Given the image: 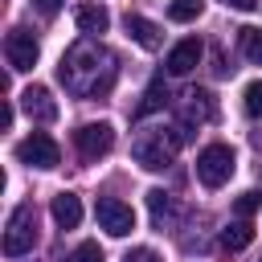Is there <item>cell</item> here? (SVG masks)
Returning a JSON list of instances; mask_svg holds the SVG:
<instances>
[{"mask_svg":"<svg viewBox=\"0 0 262 262\" xmlns=\"http://www.w3.org/2000/svg\"><path fill=\"white\" fill-rule=\"evenodd\" d=\"M20 106H25V115L37 119V123H53V119H57V102H53V94H49L45 86L20 90Z\"/></svg>","mask_w":262,"mask_h":262,"instance_id":"obj_11","label":"cell"},{"mask_svg":"<svg viewBox=\"0 0 262 262\" xmlns=\"http://www.w3.org/2000/svg\"><path fill=\"white\" fill-rule=\"evenodd\" d=\"M164 106H168V86H164V78H151V86L143 90V102L135 106V119H147V115H156Z\"/></svg>","mask_w":262,"mask_h":262,"instance_id":"obj_15","label":"cell"},{"mask_svg":"<svg viewBox=\"0 0 262 262\" xmlns=\"http://www.w3.org/2000/svg\"><path fill=\"white\" fill-rule=\"evenodd\" d=\"M233 176V151L225 143H209L201 156H196V180L205 188H221L225 180Z\"/></svg>","mask_w":262,"mask_h":262,"instance_id":"obj_4","label":"cell"},{"mask_svg":"<svg viewBox=\"0 0 262 262\" xmlns=\"http://www.w3.org/2000/svg\"><path fill=\"white\" fill-rule=\"evenodd\" d=\"M16 160L20 164H29V168H57L61 164V147L53 143V135H45V131H33V135H25L20 143H16Z\"/></svg>","mask_w":262,"mask_h":262,"instance_id":"obj_5","label":"cell"},{"mask_svg":"<svg viewBox=\"0 0 262 262\" xmlns=\"http://www.w3.org/2000/svg\"><path fill=\"white\" fill-rule=\"evenodd\" d=\"M37 246V213L33 205H16L8 213V229H4V254L8 258H20Z\"/></svg>","mask_w":262,"mask_h":262,"instance_id":"obj_3","label":"cell"},{"mask_svg":"<svg viewBox=\"0 0 262 262\" xmlns=\"http://www.w3.org/2000/svg\"><path fill=\"white\" fill-rule=\"evenodd\" d=\"M258 205H262V192H254V188H250V192H242V196L233 201V213H237V217L246 221L250 213H258Z\"/></svg>","mask_w":262,"mask_h":262,"instance_id":"obj_20","label":"cell"},{"mask_svg":"<svg viewBox=\"0 0 262 262\" xmlns=\"http://www.w3.org/2000/svg\"><path fill=\"white\" fill-rule=\"evenodd\" d=\"M250 242H254V225L250 221H233V225L221 229V246L225 250H246Z\"/></svg>","mask_w":262,"mask_h":262,"instance_id":"obj_17","label":"cell"},{"mask_svg":"<svg viewBox=\"0 0 262 262\" xmlns=\"http://www.w3.org/2000/svg\"><path fill=\"white\" fill-rule=\"evenodd\" d=\"M33 4H37V8L45 12V16H53V12H57V8L66 4V0H33Z\"/></svg>","mask_w":262,"mask_h":262,"instance_id":"obj_25","label":"cell"},{"mask_svg":"<svg viewBox=\"0 0 262 262\" xmlns=\"http://www.w3.org/2000/svg\"><path fill=\"white\" fill-rule=\"evenodd\" d=\"M94 217H98V229H106L111 237H127L135 229V209L119 196H102L94 205Z\"/></svg>","mask_w":262,"mask_h":262,"instance_id":"obj_6","label":"cell"},{"mask_svg":"<svg viewBox=\"0 0 262 262\" xmlns=\"http://www.w3.org/2000/svg\"><path fill=\"white\" fill-rule=\"evenodd\" d=\"M74 147H78L82 160H98L115 147V127L111 123H82L74 131Z\"/></svg>","mask_w":262,"mask_h":262,"instance_id":"obj_7","label":"cell"},{"mask_svg":"<svg viewBox=\"0 0 262 262\" xmlns=\"http://www.w3.org/2000/svg\"><path fill=\"white\" fill-rule=\"evenodd\" d=\"M217 115V106H213V94L209 90H192V94H184V102H180V127L188 131V123H209Z\"/></svg>","mask_w":262,"mask_h":262,"instance_id":"obj_12","label":"cell"},{"mask_svg":"<svg viewBox=\"0 0 262 262\" xmlns=\"http://www.w3.org/2000/svg\"><path fill=\"white\" fill-rule=\"evenodd\" d=\"M74 25H78V33H82V37H98V33H106V29H111V12H106L98 0H86V4H78V8H74Z\"/></svg>","mask_w":262,"mask_h":262,"instance_id":"obj_10","label":"cell"},{"mask_svg":"<svg viewBox=\"0 0 262 262\" xmlns=\"http://www.w3.org/2000/svg\"><path fill=\"white\" fill-rule=\"evenodd\" d=\"M147 209H151L156 229H168V225H172V196H168L164 188H151V192H147Z\"/></svg>","mask_w":262,"mask_h":262,"instance_id":"obj_16","label":"cell"},{"mask_svg":"<svg viewBox=\"0 0 262 262\" xmlns=\"http://www.w3.org/2000/svg\"><path fill=\"white\" fill-rule=\"evenodd\" d=\"M258 262H262V254H258Z\"/></svg>","mask_w":262,"mask_h":262,"instance_id":"obj_26","label":"cell"},{"mask_svg":"<svg viewBox=\"0 0 262 262\" xmlns=\"http://www.w3.org/2000/svg\"><path fill=\"white\" fill-rule=\"evenodd\" d=\"M184 139H188V131H184L180 123H176V127H139V135L131 139V156H135L139 168L164 172Z\"/></svg>","mask_w":262,"mask_h":262,"instance_id":"obj_2","label":"cell"},{"mask_svg":"<svg viewBox=\"0 0 262 262\" xmlns=\"http://www.w3.org/2000/svg\"><path fill=\"white\" fill-rule=\"evenodd\" d=\"M242 98H246V115H254V119H262V78H258V82H250Z\"/></svg>","mask_w":262,"mask_h":262,"instance_id":"obj_21","label":"cell"},{"mask_svg":"<svg viewBox=\"0 0 262 262\" xmlns=\"http://www.w3.org/2000/svg\"><path fill=\"white\" fill-rule=\"evenodd\" d=\"M123 262H160V254L147 250V246H135L131 254H123Z\"/></svg>","mask_w":262,"mask_h":262,"instance_id":"obj_23","label":"cell"},{"mask_svg":"<svg viewBox=\"0 0 262 262\" xmlns=\"http://www.w3.org/2000/svg\"><path fill=\"white\" fill-rule=\"evenodd\" d=\"M119 78V61L115 53L98 41V37H78L57 66V82L74 94V98H102Z\"/></svg>","mask_w":262,"mask_h":262,"instance_id":"obj_1","label":"cell"},{"mask_svg":"<svg viewBox=\"0 0 262 262\" xmlns=\"http://www.w3.org/2000/svg\"><path fill=\"white\" fill-rule=\"evenodd\" d=\"M201 53H205V45H201V37H184V41H176L172 49H168V74L172 78H184V74H192L196 70V61H201Z\"/></svg>","mask_w":262,"mask_h":262,"instance_id":"obj_9","label":"cell"},{"mask_svg":"<svg viewBox=\"0 0 262 262\" xmlns=\"http://www.w3.org/2000/svg\"><path fill=\"white\" fill-rule=\"evenodd\" d=\"M49 213H53V221H57L61 229H78V221H82V201H78L74 192H57L53 205H49Z\"/></svg>","mask_w":262,"mask_h":262,"instance_id":"obj_14","label":"cell"},{"mask_svg":"<svg viewBox=\"0 0 262 262\" xmlns=\"http://www.w3.org/2000/svg\"><path fill=\"white\" fill-rule=\"evenodd\" d=\"M66 262H102V250H98V242H82V246H74V254Z\"/></svg>","mask_w":262,"mask_h":262,"instance_id":"obj_22","label":"cell"},{"mask_svg":"<svg viewBox=\"0 0 262 262\" xmlns=\"http://www.w3.org/2000/svg\"><path fill=\"white\" fill-rule=\"evenodd\" d=\"M201 8H205V0H172V4H168V20L188 25V20L201 16Z\"/></svg>","mask_w":262,"mask_h":262,"instance_id":"obj_18","label":"cell"},{"mask_svg":"<svg viewBox=\"0 0 262 262\" xmlns=\"http://www.w3.org/2000/svg\"><path fill=\"white\" fill-rule=\"evenodd\" d=\"M123 25H127V33H131L135 45H143V49H160L164 37H160V25H156V20H147V16H139V12H127Z\"/></svg>","mask_w":262,"mask_h":262,"instance_id":"obj_13","label":"cell"},{"mask_svg":"<svg viewBox=\"0 0 262 262\" xmlns=\"http://www.w3.org/2000/svg\"><path fill=\"white\" fill-rule=\"evenodd\" d=\"M225 8H237V12H254L258 8V0H221Z\"/></svg>","mask_w":262,"mask_h":262,"instance_id":"obj_24","label":"cell"},{"mask_svg":"<svg viewBox=\"0 0 262 262\" xmlns=\"http://www.w3.org/2000/svg\"><path fill=\"white\" fill-rule=\"evenodd\" d=\"M37 37L29 29H12L4 37V57H8V70H33L37 66Z\"/></svg>","mask_w":262,"mask_h":262,"instance_id":"obj_8","label":"cell"},{"mask_svg":"<svg viewBox=\"0 0 262 262\" xmlns=\"http://www.w3.org/2000/svg\"><path fill=\"white\" fill-rule=\"evenodd\" d=\"M242 53L254 66H262V29H242Z\"/></svg>","mask_w":262,"mask_h":262,"instance_id":"obj_19","label":"cell"}]
</instances>
